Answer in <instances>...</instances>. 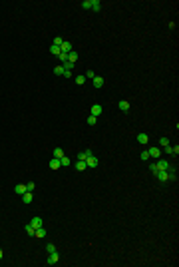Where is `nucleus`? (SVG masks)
<instances>
[{
  "label": "nucleus",
  "mask_w": 179,
  "mask_h": 267,
  "mask_svg": "<svg viewBox=\"0 0 179 267\" xmlns=\"http://www.w3.org/2000/svg\"><path fill=\"white\" fill-rule=\"evenodd\" d=\"M147 154H149V158H153V160H159V158H161V150H159V146L149 148V150H147Z\"/></svg>",
  "instance_id": "f257e3e1"
},
{
  "label": "nucleus",
  "mask_w": 179,
  "mask_h": 267,
  "mask_svg": "<svg viewBox=\"0 0 179 267\" xmlns=\"http://www.w3.org/2000/svg\"><path fill=\"white\" fill-rule=\"evenodd\" d=\"M60 261V255H58V251H54V253H48V265H56Z\"/></svg>",
  "instance_id": "f03ea898"
},
{
  "label": "nucleus",
  "mask_w": 179,
  "mask_h": 267,
  "mask_svg": "<svg viewBox=\"0 0 179 267\" xmlns=\"http://www.w3.org/2000/svg\"><path fill=\"white\" fill-rule=\"evenodd\" d=\"M74 48H72V42H68V40H64L62 46H60V52H64V54H70Z\"/></svg>",
  "instance_id": "7ed1b4c3"
},
{
  "label": "nucleus",
  "mask_w": 179,
  "mask_h": 267,
  "mask_svg": "<svg viewBox=\"0 0 179 267\" xmlns=\"http://www.w3.org/2000/svg\"><path fill=\"white\" fill-rule=\"evenodd\" d=\"M161 152H165V154H169V156H177V154H179V146H167V148L161 150Z\"/></svg>",
  "instance_id": "20e7f679"
},
{
  "label": "nucleus",
  "mask_w": 179,
  "mask_h": 267,
  "mask_svg": "<svg viewBox=\"0 0 179 267\" xmlns=\"http://www.w3.org/2000/svg\"><path fill=\"white\" fill-rule=\"evenodd\" d=\"M118 108H120L122 112H130V108H132V106H130V102H128V100H120V102H118Z\"/></svg>",
  "instance_id": "39448f33"
},
{
  "label": "nucleus",
  "mask_w": 179,
  "mask_h": 267,
  "mask_svg": "<svg viewBox=\"0 0 179 267\" xmlns=\"http://www.w3.org/2000/svg\"><path fill=\"white\" fill-rule=\"evenodd\" d=\"M102 112H104V108H102L100 104H94V106H92V114H90V116H96V118H98V116H102Z\"/></svg>",
  "instance_id": "423d86ee"
},
{
  "label": "nucleus",
  "mask_w": 179,
  "mask_h": 267,
  "mask_svg": "<svg viewBox=\"0 0 179 267\" xmlns=\"http://www.w3.org/2000/svg\"><path fill=\"white\" fill-rule=\"evenodd\" d=\"M92 82H94V86H96V88H104V84H106V80H104L102 76H94V80H92Z\"/></svg>",
  "instance_id": "0eeeda50"
},
{
  "label": "nucleus",
  "mask_w": 179,
  "mask_h": 267,
  "mask_svg": "<svg viewBox=\"0 0 179 267\" xmlns=\"http://www.w3.org/2000/svg\"><path fill=\"white\" fill-rule=\"evenodd\" d=\"M90 156H92V150H84V152H80L78 154V160H82V162H86Z\"/></svg>",
  "instance_id": "6e6552de"
},
{
  "label": "nucleus",
  "mask_w": 179,
  "mask_h": 267,
  "mask_svg": "<svg viewBox=\"0 0 179 267\" xmlns=\"http://www.w3.org/2000/svg\"><path fill=\"white\" fill-rule=\"evenodd\" d=\"M86 166H88V168H96V166H98V158H96V156H90L88 160H86Z\"/></svg>",
  "instance_id": "1a4fd4ad"
},
{
  "label": "nucleus",
  "mask_w": 179,
  "mask_h": 267,
  "mask_svg": "<svg viewBox=\"0 0 179 267\" xmlns=\"http://www.w3.org/2000/svg\"><path fill=\"white\" fill-rule=\"evenodd\" d=\"M48 166H50V170H58V168H62V166H60V160H58V158H52Z\"/></svg>",
  "instance_id": "9d476101"
},
{
  "label": "nucleus",
  "mask_w": 179,
  "mask_h": 267,
  "mask_svg": "<svg viewBox=\"0 0 179 267\" xmlns=\"http://www.w3.org/2000/svg\"><path fill=\"white\" fill-rule=\"evenodd\" d=\"M78 172H84V170H88V166H86V162H82V160H78L76 162V166H74Z\"/></svg>",
  "instance_id": "9b49d317"
},
{
  "label": "nucleus",
  "mask_w": 179,
  "mask_h": 267,
  "mask_svg": "<svg viewBox=\"0 0 179 267\" xmlns=\"http://www.w3.org/2000/svg\"><path fill=\"white\" fill-rule=\"evenodd\" d=\"M32 225H34V227H36V229H38V227H44V221H42V217H32Z\"/></svg>",
  "instance_id": "f8f14e48"
},
{
  "label": "nucleus",
  "mask_w": 179,
  "mask_h": 267,
  "mask_svg": "<svg viewBox=\"0 0 179 267\" xmlns=\"http://www.w3.org/2000/svg\"><path fill=\"white\" fill-rule=\"evenodd\" d=\"M92 10H94V12H100V10H102V2H100V0H92Z\"/></svg>",
  "instance_id": "ddd939ff"
},
{
  "label": "nucleus",
  "mask_w": 179,
  "mask_h": 267,
  "mask_svg": "<svg viewBox=\"0 0 179 267\" xmlns=\"http://www.w3.org/2000/svg\"><path fill=\"white\" fill-rule=\"evenodd\" d=\"M68 62H72V64H76V62H78V52H74V50H72V52L68 54Z\"/></svg>",
  "instance_id": "4468645a"
},
{
  "label": "nucleus",
  "mask_w": 179,
  "mask_h": 267,
  "mask_svg": "<svg viewBox=\"0 0 179 267\" xmlns=\"http://www.w3.org/2000/svg\"><path fill=\"white\" fill-rule=\"evenodd\" d=\"M137 142H139V144H147V142H149V136H147V134H137Z\"/></svg>",
  "instance_id": "2eb2a0df"
},
{
  "label": "nucleus",
  "mask_w": 179,
  "mask_h": 267,
  "mask_svg": "<svg viewBox=\"0 0 179 267\" xmlns=\"http://www.w3.org/2000/svg\"><path fill=\"white\" fill-rule=\"evenodd\" d=\"M22 201L28 205V203H32V191H26L24 195H22Z\"/></svg>",
  "instance_id": "dca6fc26"
},
{
  "label": "nucleus",
  "mask_w": 179,
  "mask_h": 267,
  "mask_svg": "<svg viewBox=\"0 0 179 267\" xmlns=\"http://www.w3.org/2000/svg\"><path fill=\"white\" fill-rule=\"evenodd\" d=\"M24 229H26V233H28V235H30V237H32V235H34V233H36V227H34V225H32V223H26V227H24Z\"/></svg>",
  "instance_id": "f3484780"
},
{
  "label": "nucleus",
  "mask_w": 179,
  "mask_h": 267,
  "mask_svg": "<svg viewBox=\"0 0 179 267\" xmlns=\"http://www.w3.org/2000/svg\"><path fill=\"white\" fill-rule=\"evenodd\" d=\"M14 191H16L18 195H24V193H26V185H22V183H20V185H16V187H14Z\"/></svg>",
  "instance_id": "a211bd4d"
},
{
  "label": "nucleus",
  "mask_w": 179,
  "mask_h": 267,
  "mask_svg": "<svg viewBox=\"0 0 179 267\" xmlns=\"http://www.w3.org/2000/svg\"><path fill=\"white\" fill-rule=\"evenodd\" d=\"M54 158H58V160L64 158V150L62 148H54Z\"/></svg>",
  "instance_id": "6ab92c4d"
},
{
  "label": "nucleus",
  "mask_w": 179,
  "mask_h": 267,
  "mask_svg": "<svg viewBox=\"0 0 179 267\" xmlns=\"http://www.w3.org/2000/svg\"><path fill=\"white\" fill-rule=\"evenodd\" d=\"M60 166H64V168H68V166H72V162H70V158H60Z\"/></svg>",
  "instance_id": "aec40b11"
},
{
  "label": "nucleus",
  "mask_w": 179,
  "mask_h": 267,
  "mask_svg": "<svg viewBox=\"0 0 179 267\" xmlns=\"http://www.w3.org/2000/svg\"><path fill=\"white\" fill-rule=\"evenodd\" d=\"M34 235H36V237H40V239H42V237H46V229H44V227H38V229H36V233H34Z\"/></svg>",
  "instance_id": "412c9836"
},
{
  "label": "nucleus",
  "mask_w": 179,
  "mask_h": 267,
  "mask_svg": "<svg viewBox=\"0 0 179 267\" xmlns=\"http://www.w3.org/2000/svg\"><path fill=\"white\" fill-rule=\"evenodd\" d=\"M54 74L56 76H64V66H56L54 68Z\"/></svg>",
  "instance_id": "4be33fe9"
},
{
  "label": "nucleus",
  "mask_w": 179,
  "mask_h": 267,
  "mask_svg": "<svg viewBox=\"0 0 179 267\" xmlns=\"http://www.w3.org/2000/svg\"><path fill=\"white\" fill-rule=\"evenodd\" d=\"M76 84L78 86H84L86 84V76H76Z\"/></svg>",
  "instance_id": "5701e85b"
},
{
  "label": "nucleus",
  "mask_w": 179,
  "mask_h": 267,
  "mask_svg": "<svg viewBox=\"0 0 179 267\" xmlns=\"http://www.w3.org/2000/svg\"><path fill=\"white\" fill-rule=\"evenodd\" d=\"M82 8L84 10H92V0H84L82 2Z\"/></svg>",
  "instance_id": "b1692460"
},
{
  "label": "nucleus",
  "mask_w": 179,
  "mask_h": 267,
  "mask_svg": "<svg viewBox=\"0 0 179 267\" xmlns=\"http://www.w3.org/2000/svg\"><path fill=\"white\" fill-rule=\"evenodd\" d=\"M62 66H64V70H70V72H72V70H74V66H76V64H72V62H64V64H62Z\"/></svg>",
  "instance_id": "393cba45"
},
{
  "label": "nucleus",
  "mask_w": 179,
  "mask_h": 267,
  "mask_svg": "<svg viewBox=\"0 0 179 267\" xmlns=\"http://www.w3.org/2000/svg\"><path fill=\"white\" fill-rule=\"evenodd\" d=\"M159 146H161V148H167V146H169V138H161V140H159Z\"/></svg>",
  "instance_id": "a878e982"
},
{
  "label": "nucleus",
  "mask_w": 179,
  "mask_h": 267,
  "mask_svg": "<svg viewBox=\"0 0 179 267\" xmlns=\"http://www.w3.org/2000/svg\"><path fill=\"white\" fill-rule=\"evenodd\" d=\"M50 52H52V54H56V56H60V46H50Z\"/></svg>",
  "instance_id": "bb28decb"
},
{
  "label": "nucleus",
  "mask_w": 179,
  "mask_h": 267,
  "mask_svg": "<svg viewBox=\"0 0 179 267\" xmlns=\"http://www.w3.org/2000/svg\"><path fill=\"white\" fill-rule=\"evenodd\" d=\"M46 251H48V253H54V251H56V245H54V243H48V245H46Z\"/></svg>",
  "instance_id": "cd10ccee"
},
{
  "label": "nucleus",
  "mask_w": 179,
  "mask_h": 267,
  "mask_svg": "<svg viewBox=\"0 0 179 267\" xmlns=\"http://www.w3.org/2000/svg\"><path fill=\"white\" fill-rule=\"evenodd\" d=\"M62 42H64L62 36H56V38H54V46H62Z\"/></svg>",
  "instance_id": "c85d7f7f"
},
{
  "label": "nucleus",
  "mask_w": 179,
  "mask_h": 267,
  "mask_svg": "<svg viewBox=\"0 0 179 267\" xmlns=\"http://www.w3.org/2000/svg\"><path fill=\"white\" fill-rule=\"evenodd\" d=\"M96 122H98L96 116H90V118H88V126H96Z\"/></svg>",
  "instance_id": "c756f323"
},
{
  "label": "nucleus",
  "mask_w": 179,
  "mask_h": 267,
  "mask_svg": "<svg viewBox=\"0 0 179 267\" xmlns=\"http://www.w3.org/2000/svg\"><path fill=\"white\" fill-rule=\"evenodd\" d=\"M58 58H60V62H62V64H64V62H68V54H64V52H60V56H58Z\"/></svg>",
  "instance_id": "7c9ffc66"
},
{
  "label": "nucleus",
  "mask_w": 179,
  "mask_h": 267,
  "mask_svg": "<svg viewBox=\"0 0 179 267\" xmlns=\"http://www.w3.org/2000/svg\"><path fill=\"white\" fill-rule=\"evenodd\" d=\"M147 160H151V158H149V154L145 150V152H141V162H147Z\"/></svg>",
  "instance_id": "2f4dec72"
},
{
  "label": "nucleus",
  "mask_w": 179,
  "mask_h": 267,
  "mask_svg": "<svg viewBox=\"0 0 179 267\" xmlns=\"http://www.w3.org/2000/svg\"><path fill=\"white\" fill-rule=\"evenodd\" d=\"M34 187H36V183H34V181L26 183V191H34Z\"/></svg>",
  "instance_id": "473e14b6"
},
{
  "label": "nucleus",
  "mask_w": 179,
  "mask_h": 267,
  "mask_svg": "<svg viewBox=\"0 0 179 267\" xmlns=\"http://www.w3.org/2000/svg\"><path fill=\"white\" fill-rule=\"evenodd\" d=\"M94 76H96V74H94L92 70H88V72H86V80H94Z\"/></svg>",
  "instance_id": "72a5a7b5"
},
{
  "label": "nucleus",
  "mask_w": 179,
  "mask_h": 267,
  "mask_svg": "<svg viewBox=\"0 0 179 267\" xmlns=\"http://www.w3.org/2000/svg\"><path fill=\"white\" fill-rule=\"evenodd\" d=\"M64 78H72V72L70 70H64Z\"/></svg>",
  "instance_id": "f704fd0d"
},
{
  "label": "nucleus",
  "mask_w": 179,
  "mask_h": 267,
  "mask_svg": "<svg viewBox=\"0 0 179 267\" xmlns=\"http://www.w3.org/2000/svg\"><path fill=\"white\" fill-rule=\"evenodd\" d=\"M2 257H4V251H2V249H0V259H2Z\"/></svg>",
  "instance_id": "c9c22d12"
}]
</instances>
